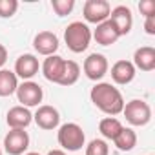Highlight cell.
I'll return each instance as SVG.
<instances>
[{
    "label": "cell",
    "instance_id": "2",
    "mask_svg": "<svg viewBox=\"0 0 155 155\" xmlns=\"http://www.w3.org/2000/svg\"><path fill=\"white\" fill-rule=\"evenodd\" d=\"M64 40L68 49L73 53H82L91 42V31L84 22H71L64 31Z\"/></svg>",
    "mask_w": 155,
    "mask_h": 155
},
{
    "label": "cell",
    "instance_id": "12",
    "mask_svg": "<svg viewBox=\"0 0 155 155\" xmlns=\"http://www.w3.org/2000/svg\"><path fill=\"white\" fill-rule=\"evenodd\" d=\"M33 120L37 122V126L38 128H42V130H55L57 126H58V122H60V115H58V111L53 108V106H40L38 110H37V113L33 115Z\"/></svg>",
    "mask_w": 155,
    "mask_h": 155
},
{
    "label": "cell",
    "instance_id": "8",
    "mask_svg": "<svg viewBox=\"0 0 155 155\" xmlns=\"http://www.w3.org/2000/svg\"><path fill=\"white\" fill-rule=\"evenodd\" d=\"M113 26H115V29H117V33L122 37V35H128L130 31H131V26H133V15H131V9L130 8H126V6H117V8H113L111 11H110V18H108Z\"/></svg>",
    "mask_w": 155,
    "mask_h": 155
},
{
    "label": "cell",
    "instance_id": "30",
    "mask_svg": "<svg viewBox=\"0 0 155 155\" xmlns=\"http://www.w3.org/2000/svg\"><path fill=\"white\" fill-rule=\"evenodd\" d=\"M0 155H2V151H0Z\"/></svg>",
    "mask_w": 155,
    "mask_h": 155
},
{
    "label": "cell",
    "instance_id": "29",
    "mask_svg": "<svg viewBox=\"0 0 155 155\" xmlns=\"http://www.w3.org/2000/svg\"><path fill=\"white\" fill-rule=\"evenodd\" d=\"M26 155H40V153H37V151H29V153H26Z\"/></svg>",
    "mask_w": 155,
    "mask_h": 155
},
{
    "label": "cell",
    "instance_id": "18",
    "mask_svg": "<svg viewBox=\"0 0 155 155\" xmlns=\"http://www.w3.org/2000/svg\"><path fill=\"white\" fill-rule=\"evenodd\" d=\"M18 79L9 69H0V97H9L17 91Z\"/></svg>",
    "mask_w": 155,
    "mask_h": 155
},
{
    "label": "cell",
    "instance_id": "7",
    "mask_svg": "<svg viewBox=\"0 0 155 155\" xmlns=\"http://www.w3.org/2000/svg\"><path fill=\"white\" fill-rule=\"evenodd\" d=\"M29 146V135L24 130H11L4 137V150L9 155H22Z\"/></svg>",
    "mask_w": 155,
    "mask_h": 155
},
{
    "label": "cell",
    "instance_id": "14",
    "mask_svg": "<svg viewBox=\"0 0 155 155\" xmlns=\"http://www.w3.org/2000/svg\"><path fill=\"white\" fill-rule=\"evenodd\" d=\"M64 64H66V60H64L62 57H58V55L48 57V58L44 60V64H42V75L46 77V81L58 84L60 77H62V73H64Z\"/></svg>",
    "mask_w": 155,
    "mask_h": 155
},
{
    "label": "cell",
    "instance_id": "19",
    "mask_svg": "<svg viewBox=\"0 0 155 155\" xmlns=\"http://www.w3.org/2000/svg\"><path fill=\"white\" fill-rule=\"evenodd\" d=\"M113 142L120 151H131L137 144V135L131 128H122L119 131V135L113 139Z\"/></svg>",
    "mask_w": 155,
    "mask_h": 155
},
{
    "label": "cell",
    "instance_id": "4",
    "mask_svg": "<svg viewBox=\"0 0 155 155\" xmlns=\"http://www.w3.org/2000/svg\"><path fill=\"white\" fill-rule=\"evenodd\" d=\"M122 113L131 126H146L151 120V108L148 102L140 99H133L128 104H124Z\"/></svg>",
    "mask_w": 155,
    "mask_h": 155
},
{
    "label": "cell",
    "instance_id": "13",
    "mask_svg": "<svg viewBox=\"0 0 155 155\" xmlns=\"http://www.w3.org/2000/svg\"><path fill=\"white\" fill-rule=\"evenodd\" d=\"M31 120H33V115L24 106H13L6 117V122L11 130H26L31 124Z\"/></svg>",
    "mask_w": 155,
    "mask_h": 155
},
{
    "label": "cell",
    "instance_id": "1",
    "mask_svg": "<svg viewBox=\"0 0 155 155\" xmlns=\"http://www.w3.org/2000/svg\"><path fill=\"white\" fill-rule=\"evenodd\" d=\"M90 97H91V102L106 115L110 117H115L119 113H122V108H124V99H122V93L111 86L110 82H99L91 88L90 91Z\"/></svg>",
    "mask_w": 155,
    "mask_h": 155
},
{
    "label": "cell",
    "instance_id": "10",
    "mask_svg": "<svg viewBox=\"0 0 155 155\" xmlns=\"http://www.w3.org/2000/svg\"><path fill=\"white\" fill-rule=\"evenodd\" d=\"M38 68H40L38 58L35 55H31V53H24V55H20L17 58L13 73L17 75V79L20 77V79H24V81H29L31 77H35L38 73Z\"/></svg>",
    "mask_w": 155,
    "mask_h": 155
},
{
    "label": "cell",
    "instance_id": "24",
    "mask_svg": "<svg viewBox=\"0 0 155 155\" xmlns=\"http://www.w3.org/2000/svg\"><path fill=\"white\" fill-rule=\"evenodd\" d=\"M18 9L17 0H0V18H11Z\"/></svg>",
    "mask_w": 155,
    "mask_h": 155
},
{
    "label": "cell",
    "instance_id": "25",
    "mask_svg": "<svg viewBox=\"0 0 155 155\" xmlns=\"http://www.w3.org/2000/svg\"><path fill=\"white\" fill-rule=\"evenodd\" d=\"M139 11L148 18V17H155V2L153 0H140L139 2Z\"/></svg>",
    "mask_w": 155,
    "mask_h": 155
},
{
    "label": "cell",
    "instance_id": "11",
    "mask_svg": "<svg viewBox=\"0 0 155 155\" xmlns=\"http://www.w3.org/2000/svg\"><path fill=\"white\" fill-rule=\"evenodd\" d=\"M33 48H35V51L38 55L51 57L58 49V37L55 33H51V31H40L33 38Z\"/></svg>",
    "mask_w": 155,
    "mask_h": 155
},
{
    "label": "cell",
    "instance_id": "6",
    "mask_svg": "<svg viewBox=\"0 0 155 155\" xmlns=\"http://www.w3.org/2000/svg\"><path fill=\"white\" fill-rule=\"evenodd\" d=\"M110 4L106 2V0H88V2L84 4V18L86 22L90 24H102L110 18Z\"/></svg>",
    "mask_w": 155,
    "mask_h": 155
},
{
    "label": "cell",
    "instance_id": "28",
    "mask_svg": "<svg viewBox=\"0 0 155 155\" xmlns=\"http://www.w3.org/2000/svg\"><path fill=\"white\" fill-rule=\"evenodd\" d=\"M48 155H66L62 150H51V151H48Z\"/></svg>",
    "mask_w": 155,
    "mask_h": 155
},
{
    "label": "cell",
    "instance_id": "21",
    "mask_svg": "<svg viewBox=\"0 0 155 155\" xmlns=\"http://www.w3.org/2000/svg\"><path fill=\"white\" fill-rule=\"evenodd\" d=\"M79 77H81V68H79V64H77L75 60H66V64H64V73H62V77H60L58 84H60V86H73L77 81H79Z\"/></svg>",
    "mask_w": 155,
    "mask_h": 155
},
{
    "label": "cell",
    "instance_id": "15",
    "mask_svg": "<svg viewBox=\"0 0 155 155\" xmlns=\"http://www.w3.org/2000/svg\"><path fill=\"white\" fill-rule=\"evenodd\" d=\"M111 79L115 84H130L135 79V66L130 60H119L111 66Z\"/></svg>",
    "mask_w": 155,
    "mask_h": 155
},
{
    "label": "cell",
    "instance_id": "9",
    "mask_svg": "<svg viewBox=\"0 0 155 155\" xmlns=\"http://www.w3.org/2000/svg\"><path fill=\"white\" fill-rule=\"evenodd\" d=\"M84 73L90 81H101L108 73V60L102 53H91L84 60Z\"/></svg>",
    "mask_w": 155,
    "mask_h": 155
},
{
    "label": "cell",
    "instance_id": "16",
    "mask_svg": "<svg viewBox=\"0 0 155 155\" xmlns=\"http://www.w3.org/2000/svg\"><path fill=\"white\" fill-rule=\"evenodd\" d=\"M135 69L140 71H153L155 69V49L151 46H142L135 51L133 55V62Z\"/></svg>",
    "mask_w": 155,
    "mask_h": 155
},
{
    "label": "cell",
    "instance_id": "17",
    "mask_svg": "<svg viewBox=\"0 0 155 155\" xmlns=\"http://www.w3.org/2000/svg\"><path fill=\"white\" fill-rule=\"evenodd\" d=\"M119 37H120V35L117 33L115 26H113L110 20L99 24L97 29L93 31V38H95L97 44H101V46H111V44H115V42L119 40Z\"/></svg>",
    "mask_w": 155,
    "mask_h": 155
},
{
    "label": "cell",
    "instance_id": "23",
    "mask_svg": "<svg viewBox=\"0 0 155 155\" xmlns=\"http://www.w3.org/2000/svg\"><path fill=\"white\" fill-rule=\"evenodd\" d=\"M51 8L58 17H66L73 11L75 0H51Z\"/></svg>",
    "mask_w": 155,
    "mask_h": 155
},
{
    "label": "cell",
    "instance_id": "26",
    "mask_svg": "<svg viewBox=\"0 0 155 155\" xmlns=\"http://www.w3.org/2000/svg\"><path fill=\"white\" fill-rule=\"evenodd\" d=\"M144 31L148 35H155V17H148L144 22Z\"/></svg>",
    "mask_w": 155,
    "mask_h": 155
},
{
    "label": "cell",
    "instance_id": "3",
    "mask_svg": "<svg viewBox=\"0 0 155 155\" xmlns=\"http://www.w3.org/2000/svg\"><path fill=\"white\" fill-rule=\"evenodd\" d=\"M58 144L68 150V151H79L84 142H86V135L82 131V128L79 124H75V122H66L58 128Z\"/></svg>",
    "mask_w": 155,
    "mask_h": 155
},
{
    "label": "cell",
    "instance_id": "5",
    "mask_svg": "<svg viewBox=\"0 0 155 155\" xmlns=\"http://www.w3.org/2000/svg\"><path fill=\"white\" fill-rule=\"evenodd\" d=\"M17 99L18 102L24 106V108H31V106H38L42 102V97H44V91L42 88L37 84V82H31V81H26L22 82L18 88H17Z\"/></svg>",
    "mask_w": 155,
    "mask_h": 155
},
{
    "label": "cell",
    "instance_id": "27",
    "mask_svg": "<svg viewBox=\"0 0 155 155\" xmlns=\"http://www.w3.org/2000/svg\"><path fill=\"white\" fill-rule=\"evenodd\" d=\"M6 62H8V49L0 44V68H2Z\"/></svg>",
    "mask_w": 155,
    "mask_h": 155
},
{
    "label": "cell",
    "instance_id": "22",
    "mask_svg": "<svg viewBox=\"0 0 155 155\" xmlns=\"http://www.w3.org/2000/svg\"><path fill=\"white\" fill-rule=\"evenodd\" d=\"M86 155H110V146L102 139H93L86 146Z\"/></svg>",
    "mask_w": 155,
    "mask_h": 155
},
{
    "label": "cell",
    "instance_id": "20",
    "mask_svg": "<svg viewBox=\"0 0 155 155\" xmlns=\"http://www.w3.org/2000/svg\"><path fill=\"white\" fill-rule=\"evenodd\" d=\"M122 128H124V126H122L120 120L115 119V117H106V119H102V120L99 122V131L102 133L104 139H110V140H113V139L119 135V131H120Z\"/></svg>",
    "mask_w": 155,
    "mask_h": 155
}]
</instances>
